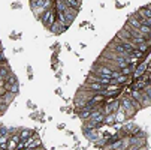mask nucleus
<instances>
[{
	"instance_id": "nucleus-14",
	"label": "nucleus",
	"mask_w": 151,
	"mask_h": 150,
	"mask_svg": "<svg viewBox=\"0 0 151 150\" xmlns=\"http://www.w3.org/2000/svg\"><path fill=\"white\" fill-rule=\"evenodd\" d=\"M33 135H36L33 131H30V129H23L19 132V137H21V140H27V138H30V137H33Z\"/></svg>"
},
{
	"instance_id": "nucleus-13",
	"label": "nucleus",
	"mask_w": 151,
	"mask_h": 150,
	"mask_svg": "<svg viewBox=\"0 0 151 150\" xmlns=\"http://www.w3.org/2000/svg\"><path fill=\"white\" fill-rule=\"evenodd\" d=\"M103 123H99V122H93V120H87V125H85L84 128H88V129H99V128L102 126Z\"/></svg>"
},
{
	"instance_id": "nucleus-1",
	"label": "nucleus",
	"mask_w": 151,
	"mask_h": 150,
	"mask_svg": "<svg viewBox=\"0 0 151 150\" xmlns=\"http://www.w3.org/2000/svg\"><path fill=\"white\" fill-rule=\"evenodd\" d=\"M37 20H40V23L44 24L45 27H51L52 24H54V21H55V11H52V9H45L44 12H42L39 17H37Z\"/></svg>"
},
{
	"instance_id": "nucleus-6",
	"label": "nucleus",
	"mask_w": 151,
	"mask_h": 150,
	"mask_svg": "<svg viewBox=\"0 0 151 150\" xmlns=\"http://www.w3.org/2000/svg\"><path fill=\"white\" fill-rule=\"evenodd\" d=\"M118 107H120V101H118V99H114L111 104L105 105V111H103V114L106 116V114H112V113H115V111L118 110Z\"/></svg>"
},
{
	"instance_id": "nucleus-17",
	"label": "nucleus",
	"mask_w": 151,
	"mask_h": 150,
	"mask_svg": "<svg viewBox=\"0 0 151 150\" xmlns=\"http://www.w3.org/2000/svg\"><path fill=\"white\" fill-rule=\"evenodd\" d=\"M115 83L120 86V84H126V83H129V77H126V75H118L117 78H115Z\"/></svg>"
},
{
	"instance_id": "nucleus-12",
	"label": "nucleus",
	"mask_w": 151,
	"mask_h": 150,
	"mask_svg": "<svg viewBox=\"0 0 151 150\" xmlns=\"http://www.w3.org/2000/svg\"><path fill=\"white\" fill-rule=\"evenodd\" d=\"M66 2L64 0H55V12H63L66 9Z\"/></svg>"
},
{
	"instance_id": "nucleus-7",
	"label": "nucleus",
	"mask_w": 151,
	"mask_h": 150,
	"mask_svg": "<svg viewBox=\"0 0 151 150\" xmlns=\"http://www.w3.org/2000/svg\"><path fill=\"white\" fill-rule=\"evenodd\" d=\"M91 113H93V108H87V107H84V108H81V111H78V116L82 120H88Z\"/></svg>"
},
{
	"instance_id": "nucleus-9",
	"label": "nucleus",
	"mask_w": 151,
	"mask_h": 150,
	"mask_svg": "<svg viewBox=\"0 0 151 150\" xmlns=\"http://www.w3.org/2000/svg\"><path fill=\"white\" fill-rule=\"evenodd\" d=\"M135 18L139 21V24L147 26V27H151V18H145V17H142V15H139V14H136Z\"/></svg>"
},
{
	"instance_id": "nucleus-21",
	"label": "nucleus",
	"mask_w": 151,
	"mask_h": 150,
	"mask_svg": "<svg viewBox=\"0 0 151 150\" xmlns=\"http://www.w3.org/2000/svg\"><path fill=\"white\" fill-rule=\"evenodd\" d=\"M2 84H3V81H0V89H2Z\"/></svg>"
},
{
	"instance_id": "nucleus-8",
	"label": "nucleus",
	"mask_w": 151,
	"mask_h": 150,
	"mask_svg": "<svg viewBox=\"0 0 151 150\" xmlns=\"http://www.w3.org/2000/svg\"><path fill=\"white\" fill-rule=\"evenodd\" d=\"M66 29H68V27H64L63 24H60L58 21H57V23H55V21H54V24H52V26L50 27V30H51L52 33H57V35H58V33H61V32H64V30H66Z\"/></svg>"
},
{
	"instance_id": "nucleus-11",
	"label": "nucleus",
	"mask_w": 151,
	"mask_h": 150,
	"mask_svg": "<svg viewBox=\"0 0 151 150\" xmlns=\"http://www.w3.org/2000/svg\"><path fill=\"white\" fill-rule=\"evenodd\" d=\"M103 123L108 125V126H112V125L115 123V113H112V114H106L105 119H103Z\"/></svg>"
},
{
	"instance_id": "nucleus-16",
	"label": "nucleus",
	"mask_w": 151,
	"mask_h": 150,
	"mask_svg": "<svg viewBox=\"0 0 151 150\" xmlns=\"http://www.w3.org/2000/svg\"><path fill=\"white\" fill-rule=\"evenodd\" d=\"M145 84H147V83H145L144 80H141V81L138 80V81L133 84V90H139V92H142V89L145 87Z\"/></svg>"
},
{
	"instance_id": "nucleus-3",
	"label": "nucleus",
	"mask_w": 151,
	"mask_h": 150,
	"mask_svg": "<svg viewBox=\"0 0 151 150\" xmlns=\"http://www.w3.org/2000/svg\"><path fill=\"white\" fill-rule=\"evenodd\" d=\"M82 89H84V90H90V92H93V93H105V92H106L103 84H99V83H90V81H87V84H85Z\"/></svg>"
},
{
	"instance_id": "nucleus-5",
	"label": "nucleus",
	"mask_w": 151,
	"mask_h": 150,
	"mask_svg": "<svg viewBox=\"0 0 151 150\" xmlns=\"http://www.w3.org/2000/svg\"><path fill=\"white\" fill-rule=\"evenodd\" d=\"M21 141V137L19 134H14L9 140H8V144H6V150H17V146L18 143Z\"/></svg>"
},
{
	"instance_id": "nucleus-2",
	"label": "nucleus",
	"mask_w": 151,
	"mask_h": 150,
	"mask_svg": "<svg viewBox=\"0 0 151 150\" xmlns=\"http://www.w3.org/2000/svg\"><path fill=\"white\" fill-rule=\"evenodd\" d=\"M147 68H150V57H147V60L145 62H141V65H138L136 68H135V71H133V78L135 80H139L141 77H142V74L147 71Z\"/></svg>"
},
{
	"instance_id": "nucleus-15",
	"label": "nucleus",
	"mask_w": 151,
	"mask_h": 150,
	"mask_svg": "<svg viewBox=\"0 0 151 150\" xmlns=\"http://www.w3.org/2000/svg\"><path fill=\"white\" fill-rule=\"evenodd\" d=\"M18 83L17 84H9V86H6V90L9 92V93H12V95H17L18 93Z\"/></svg>"
},
{
	"instance_id": "nucleus-19",
	"label": "nucleus",
	"mask_w": 151,
	"mask_h": 150,
	"mask_svg": "<svg viewBox=\"0 0 151 150\" xmlns=\"http://www.w3.org/2000/svg\"><path fill=\"white\" fill-rule=\"evenodd\" d=\"M0 135H9V129L5 128V126H2L0 128Z\"/></svg>"
},
{
	"instance_id": "nucleus-18",
	"label": "nucleus",
	"mask_w": 151,
	"mask_h": 150,
	"mask_svg": "<svg viewBox=\"0 0 151 150\" xmlns=\"http://www.w3.org/2000/svg\"><path fill=\"white\" fill-rule=\"evenodd\" d=\"M8 140H9V135H0V147H2V149H6Z\"/></svg>"
},
{
	"instance_id": "nucleus-4",
	"label": "nucleus",
	"mask_w": 151,
	"mask_h": 150,
	"mask_svg": "<svg viewBox=\"0 0 151 150\" xmlns=\"http://www.w3.org/2000/svg\"><path fill=\"white\" fill-rule=\"evenodd\" d=\"M84 134L90 141H94V143L102 138V134L97 132V129H88V128H84Z\"/></svg>"
},
{
	"instance_id": "nucleus-10",
	"label": "nucleus",
	"mask_w": 151,
	"mask_h": 150,
	"mask_svg": "<svg viewBox=\"0 0 151 150\" xmlns=\"http://www.w3.org/2000/svg\"><path fill=\"white\" fill-rule=\"evenodd\" d=\"M138 14H139V15H142V17H145V18H151V12H150V5H145V6L139 8Z\"/></svg>"
},
{
	"instance_id": "nucleus-20",
	"label": "nucleus",
	"mask_w": 151,
	"mask_h": 150,
	"mask_svg": "<svg viewBox=\"0 0 151 150\" xmlns=\"http://www.w3.org/2000/svg\"><path fill=\"white\" fill-rule=\"evenodd\" d=\"M135 150H147V149H145V147H141V146H139V147H136Z\"/></svg>"
}]
</instances>
